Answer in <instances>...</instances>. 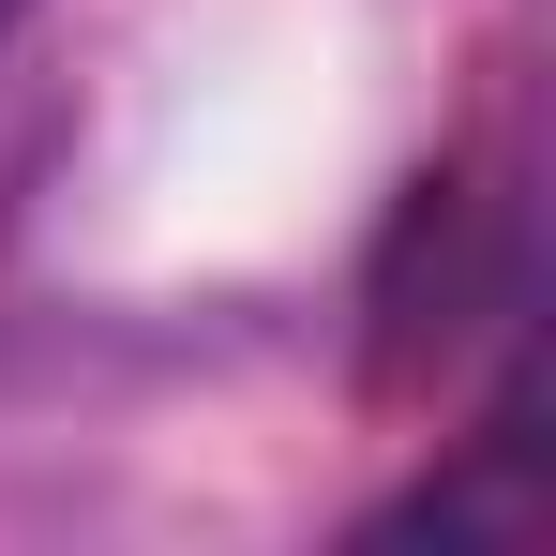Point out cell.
<instances>
[{"instance_id":"cell-1","label":"cell","mask_w":556,"mask_h":556,"mask_svg":"<svg viewBox=\"0 0 556 556\" xmlns=\"http://www.w3.org/2000/svg\"><path fill=\"white\" fill-rule=\"evenodd\" d=\"M15 15H30V0H0V46H15Z\"/></svg>"}]
</instances>
